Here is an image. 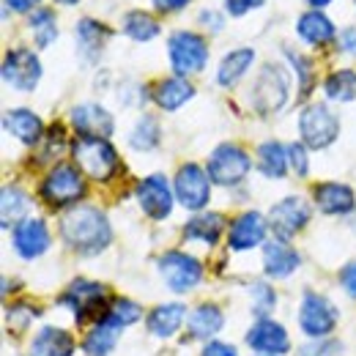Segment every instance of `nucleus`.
I'll list each match as a JSON object with an SVG mask.
<instances>
[{
	"instance_id": "f257e3e1",
	"label": "nucleus",
	"mask_w": 356,
	"mask_h": 356,
	"mask_svg": "<svg viewBox=\"0 0 356 356\" xmlns=\"http://www.w3.org/2000/svg\"><path fill=\"white\" fill-rule=\"evenodd\" d=\"M60 233L66 244L83 255H96L113 241L107 217L93 206H74L72 211H66L60 220Z\"/></svg>"
},
{
	"instance_id": "f03ea898",
	"label": "nucleus",
	"mask_w": 356,
	"mask_h": 356,
	"mask_svg": "<svg viewBox=\"0 0 356 356\" xmlns=\"http://www.w3.org/2000/svg\"><path fill=\"white\" fill-rule=\"evenodd\" d=\"M72 154L83 168V173H88L96 181H110L118 173V154L102 137H77L72 145Z\"/></svg>"
},
{
	"instance_id": "7ed1b4c3",
	"label": "nucleus",
	"mask_w": 356,
	"mask_h": 356,
	"mask_svg": "<svg viewBox=\"0 0 356 356\" xmlns=\"http://www.w3.org/2000/svg\"><path fill=\"white\" fill-rule=\"evenodd\" d=\"M66 307H72L77 323H90V321H102L104 312L110 307L107 302V288L102 282H90V280H74L69 285V291L60 299Z\"/></svg>"
},
{
	"instance_id": "20e7f679",
	"label": "nucleus",
	"mask_w": 356,
	"mask_h": 356,
	"mask_svg": "<svg viewBox=\"0 0 356 356\" xmlns=\"http://www.w3.org/2000/svg\"><path fill=\"white\" fill-rule=\"evenodd\" d=\"M299 132L307 148H326L337 140L340 134V121L326 104H310L299 115Z\"/></svg>"
},
{
	"instance_id": "39448f33",
	"label": "nucleus",
	"mask_w": 356,
	"mask_h": 356,
	"mask_svg": "<svg viewBox=\"0 0 356 356\" xmlns=\"http://www.w3.org/2000/svg\"><path fill=\"white\" fill-rule=\"evenodd\" d=\"M83 195H86V184H83L80 173L74 168H69V165H55L42 181V197L55 209L72 206Z\"/></svg>"
},
{
	"instance_id": "423d86ee",
	"label": "nucleus",
	"mask_w": 356,
	"mask_h": 356,
	"mask_svg": "<svg viewBox=\"0 0 356 356\" xmlns=\"http://www.w3.org/2000/svg\"><path fill=\"white\" fill-rule=\"evenodd\" d=\"M285 102H288V74L280 66L268 63L252 86V107L258 113L268 115V113L282 110Z\"/></svg>"
},
{
	"instance_id": "0eeeda50",
	"label": "nucleus",
	"mask_w": 356,
	"mask_h": 356,
	"mask_svg": "<svg viewBox=\"0 0 356 356\" xmlns=\"http://www.w3.org/2000/svg\"><path fill=\"white\" fill-rule=\"evenodd\" d=\"M252 162L247 156V151H241L238 145L225 143L217 151H211L209 156V178L220 186H233L250 173Z\"/></svg>"
},
{
	"instance_id": "6e6552de",
	"label": "nucleus",
	"mask_w": 356,
	"mask_h": 356,
	"mask_svg": "<svg viewBox=\"0 0 356 356\" xmlns=\"http://www.w3.org/2000/svg\"><path fill=\"white\" fill-rule=\"evenodd\" d=\"M170 63H173V72L186 77V74H195L206 66V58H209V47L206 42L197 36V33H189V31H178L170 36Z\"/></svg>"
},
{
	"instance_id": "1a4fd4ad",
	"label": "nucleus",
	"mask_w": 356,
	"mask_h": 356,
	"mask_svg": "<svg viewBox=\"0 0 356 356\" xmlns=\"http://www.w3.org/2000/svg\"><path fill=\"white\" fill-rule=\"evenodd\" d=\"M299 326L310 337H326L337 326V307L318 293H305L302 310H299Z\"/></svg>"
},
{
	"instance_id": "9d476101",
	"label": "nucleus",
	"mask_w": 356,
	"mask_h": 356,
	"mask_svg": "<svg viewBox=\"0 0 356 356\" xmlns=\"http://www.w3.org/2000/svg\"><path fill=\"white\" fill-rule=\"evenodd\" d=\"M159 271H162L168 288L176 291V293L192 291L203 280L200 261H195L192 255H184V252H168V255H162L159 258Z\"/></svg>"
},
{
	"instance_id": "9b49d317",
	"label": "nucleus",
	"mask_w": 356,
	"mask_h": 356,
	"mask_svg": "<svg viewBox=\"0 0 356 356\" xmlns=\"http://www.w3.org/2000/svg\"><path fill=\"white\" fill-rule=\"evenodd\" d=\"M42 77V63L31 49H11L3 60V80L19 90H33Z\"/></svg>"
},
{
	"instance_id": "f8f14e48",
	"label": "nucleus",
	"mask_w": 356,
	"mask_h": 356,
	"mask_svg": "<svg viewBox=\"0 0 356 356\" xmlns=\"http://www.w3.org/2000/svg\"><path fill=\"white\" fill-rule=\"evenodd\" d=\"M307 220H310V206L302 197H285L268 214V225H271V230L280 241L293 238L307 225Z\"/></svg>"
},
{
	"instance_id": "ddd939ff",
	"label": "nucleus",
	"mask_w": 356,
	"mask_h": 356,
	"mask_svg": "<svg viewBox=\"0 0 356 356\" xmlns=\"http://www.w3.org/2000/svg\"><path fill=\"white\" fill-rule=\"evenodd\" d=\"M176 197L189 211H200L211 197L209 173H203L197 165H184L176 176Z\"/></svg>"
},
{
	"instance_id": "4468645a",
	"label": "nucleus",
	"mask_w": 356,
	"mask_h": 356,
	"mask_svg": "<svg viewBox=\"0 0 356 356\" xmlns=\"http://www.w3.org/2000/svg\"><path fill=\"white\" fill-rule=\"evenodd\" d=\"M137 200L151 220H165L173 211V189L165 176H148L137 184Z\"/></svg>"
},
{
	"instance_id": "2eb2a0df",
	"label": "nucleus",
	"mask_w": 356,
	"mask_h": 356,
	"mask_svg": "<svg viewBox=\"0 0 356 356\" xmlns=\"http://www.w3.org/2000/svg\"><path fill=\"white\" fill-rule=\"evenodd\" d=\"M247 346L264 356H282L291 351V337L282 323H277L271 318H261L247 332Z\"/></svg>"
},
{
	"instance_id": "dca6fc26",
	"label": "nucleus",
	"mask_w": 356,
	"mask_h": 356,
	"mask_svg": "<svg viewBox=\"0 0 356 356\" xmlns=\"http://www.w3.org/2000/svg\"><path fill=\"white\" fill-rule=\"evenodd\" d=\"M266 220L258 214V211H244L241 217H236L233 225H230V250L236 252H244V250H252L258 244H264L266 238Z\"/></svg>"
},
{
	"instance_id": "f3484780",
	"label": "nucleus",
	"mask_w": 356,
	"mask_h": 356,
	"mask_svg": "<svg viewBox=\"0 0 356 356\" xmlns=\"http://www.w3.org/2000/svg\"><path fill=\"white\" fill-rule=\"evenodd\" d=\"M49 247V230L42 220H22L14 227V250L22 258H39Z\"/></svg>"
},
{
	"instance_id": "a211bd4d",
	"label": "nucleus",
	"mask_w": 356,
	"mask_h": 356,
	"mask_svg": "<svg viewBox=\"0 0 356 356\" xmlns=\"http://www.w3.org/2000/svg\"><path fill=\"white\" fill-rule=\"evenodd\" d=\"M72 124L83 137H102L113 134V115L102 104H80L72 110Z\"/></svg>"
},
{
	"instance_id": "6ab92c4d",
	"label": "nucleus",
	"mask_w": 356,
	"mask_h": 356,
	"mask_svg": "<svg viewBox=\"0 0 356 356\" xmlns=\"http://www.w3.org/2000/svg\"><path fill=\"white\" fill-rule=\"evenodd\" d=\"M312 195H315V206L323 214H351L356 206L354 189L346 184H318Z\"/></svg>"
},
{
	"instance_id": "aec40b11",
	"label": "nucleus",
	"mask_w": 356,
	"mask_h": 356,
	"mask_svg": "<svg viewBox=\"0 0 356 356\" xmlns=\"http://www.w3.org/2000/svg\"><path fill=\"white\" fill-rule=\"evenodd\" d=\"M74 354V340L69 332L44 326L36 340L31 343V356H72Z\"/></svg>"
},
{
	"instance_id": "412c9836",
	"label": "nucleus",
	"mask_w": 356,
	"mask_h": 356,
	"mask_svg": "<svg viewBox=\"0 0 356 356\" xmlns=\"http://www.w3.org/2000/svg\"><path fill=\"white\" fill-rule=\"evenodd\" d=\"M264 268H266L268 277L285 280L299 268V255L285 241H271L264 250Z\"/></svg>"
},
{
	"instance_id": "4be33fe9",
	"label": "nucleus",
	"mask_w": 356,
	"mask_h": 356,
	"mask_svg": "<svg viewBox=\"0 0 356 356\" xmlns=\"http://www.w3.org/2000/svg\"><path fill=\"white\" fill-rule=\"evenodd\" d=\"M3 121H6V129L25 145H36L42 140V118L31 110H11L6 113Z\"/></svg>"
},
{
	"instance_id": "5701e85b",
	"label": "nucleus",
	"mask_w": 356,
	"mask_h": 356,
	"mask_svg": "<svg viewBox=\"0 0 356 356\" xmlns=\"http://www.w3.org/2000/svg\"><path fill=\"white\" fill-rule=\"evenodd\" d=\"M186 326H189V334H192V337H197V340H211V337L225 326V315L217 305H200L197 310H192Z\"/></svg>"
},
{
	"instance_id": "b1692460",
	"label": "nucleus",
	"mask_w": 356,
	"mask_h": 356,
	"mask_svg": "<svg viewBox=\"0 0 356 356\" xmlns=\"http://www.w3.org/2000/svg\"><path fill=\"white\" fill-rule=\"evenodd\" d=\"M186 321V307L184 305H159L148 315V332L156 337H173L181 323Z\"/></svg>"
},
{
	"instance_id": "393cba45",
	"label": "nucleus",
	"mask_w": 356,
	"mask_h": 356,
	"mask_svg": "<svg viewBox=\"0 0 356 356\" xmlns=\"http://www.w3.org/2000/svg\"><path fill=\"white\" fill-rule=\"evenodd\" d=\"M299 36L310 44H329L334 39V25L329 22V17H323L321 11H307L299 17V25H296Z\"/></svg>"
},
{
	"instance_id": "a878e982",
	"label": "nucleus",
	"mask_w": 356,
	"mask_h": 356,
	"mask_svg": "<svg viewBox=\"0 0 356 356\" xmlns=\"http://www.w3.org/2000/svg\"><path fill=\"white\" fill-rule=\"evenodd\" d=\"M195 96V88L181 80V77H170V80H162L156 90H154V99L162 110H178L181 104H186L189 99Z\"/></svg>"
},
{
	"instance_id": "bb28decb",
	"label": "nucleus",
	"mask_w": 356,
	"mask_h": 356,
	"mask_svg": "<svg viewBox=\"0 0 356 356\" xmlns=\"http://www.w3.org/2000/svg\"><path fill=\"white\" fill-rule=\"evenodd\" d=\"M104 42H107V28L104 25H99L96 19H80V25H77V44H80V52H83V58L88 63H93L99 58Z\"/></svg>"
},
{
	"instance_id": "cd10ccee",
	"label": "nucleus",
	"mask_w": 356,
	"mask_h": 356,
	"mask_svg": "<svg viewBox=\"0 0 356 356\" xmlns=\"http://www.w3.org/2000/svg\"><path fill=\"white\" fill-rule=\"evenodd\" d=\"M252 60H255V52L252 49H233V52H227L222 58V63H220V72H217V80H220V86H233V83H238L241 77H244V72L252 66Z\"/></svg>"
},
{
	"instance_id": "c85d7f7f",
	"label": "nucleus",
	"mask_w": 356,
	"mask_h": 356,
	"mask_svg": "<svg viewBox=\"0 0 356 356\" xmlns=\"http://www.w3.org/2000/svg\"><path fill=\"white\" fill-rule=\"evenodd\" d=\"M118 334H121V329H115L113 323L99 321L88 334H86V340H83V351H86L88 356H107L113 348H115Z\"/></svg>"
},
{
	"instance_id": "c756f323",
	"label": "nucleus",
	"mask_w": 356,
	"mask_h": 356,
	"mask_svg": "<svg viewBox=\"0 0 356 356\" xmlns=\"http://www.w3.org/2000/svg\"><path fill=\"white\" fill-rule=\"evenodd\" d=\"M288 151L280 145V143H264L261 148H258V168H261V173L268 178H282L288 173Z\"/></svg>"
},
{
	"instance_id": "7c9ffc66",
	"label": "nucleus",
	"mask_w": 356,
	"mask_h": 356,
	"mask_svg": "<svg viewBox=\"0 0 356 356\" xmlns=\"http://www.w3.org/2000/svg\"><path fill=\"white\" fill-rule=\"evenodd\" d=\"M222 227H225V220L220 214H197L195 220L186 222L184 236H186V238H200V241H206V244H217Z\"/></svg>"
},
{
	"instance_id": "2f4dec72",
	"label": "nucleus",
	"mask_w": 356,
	"mask_h": 356,
	"mask_svg": "<svg viewBox=\"0 0 356 356\" xmlns=\"http://www.w3.org/2000/svg\"><path fill=\"white\" fill-rule=\"evenodd\" d=\"M124 33L134 42H151L159 36V22L145 11H129L124 17Z\"/></svg>"
},
{
	"instance_id": "473e14b6",
	"label": "nucleus",
	"mask_w": 356,
	"mask_h": 356,
	"mask_svg": "<svg viewBox=\"0 0 356 356\" xmlns=\"http://www.w3.org/2000/svg\"><path fill=\"white\" fill-rule=\"evenodd\" d=\"M140 318H143V307H140V305H134L132 299H113L102 321H104V323H113L115 329H121V332H124L127 326L137 323Z\"/></svg>"
},
{
	"instance_id": "72a5a7b5",
	"label": "nucleus",
	"mask_w": 356,
	"mask_h": 356,
	"mask_svg": "<svg viewBox=\"0 0 356 356\" xmlns=\"http://www.w3.org/2000/svg\"><path fill=\"white\" fill-rule=\"evenodd\" d=\"M0 206H3V227H11V222H17V220L25 217V211H28V197H25L22 189L6 186Z\"/></svg>"
},
{
	"instance_id": "f704fd0d",
	"label": "nucleus",
	"mask_w": 356,
	"mask_h": 356,
	"mask_svg": "<svg viewBox=\"0 0 356 356\" xmlns=\"http://www.w3.org/2000/svg\"><path fill=\"white\" fill-rule=\"evenodd\" d=\"M31 28H33V39L39 47L52 44L58 39V22L49 8H36V14L31 17Z\"/></svg>"
},
{
	"instance_id": "c9c22d12",
	"label": "nucleus",
	"mask_w": 356,
	"mask_h": 356,
	"mask_svg": "<svg viewBox=\"0 0 356 356\" xmlns=\"http://www.w3.org/2000/svg\"><path fill=\"white\" fill-rule=\"evenodd\" d=\"M326 96L334 102H351L356 96V74L354 72H334L326 80Z\"/></svg>"
},
{
	"instance_id": "e433bc0d",
	"label": "nucleus",
	"mask_w": 356,
	"mask_h": 356,
	"mask_svg": "<svg viewBox=\"0 0 356 356\" xmlns=\"http://www.w3.org/2000/svg\"><path fill=\"white\" fill-rule=\"evenodd\" d=\"M156 143H159V124H156V118L145 115V118L134 127L132 148H137V151H151V148H156Z\"/></svg>"
},
{
	"instance_id": "4c0bfd02",
	"label": "nucleus",
	"mask_w": 356,
	"mask_h": 356,
	"mask_svg": "<svg viewBox=\"0 0 356 356\" xmlns=\"http://www.w3.org/2000/svg\"><path fill=\"white\" fill-rule=\"evenodd\" d=\"M274 305H277L274 291L268 288L266 282H255L252 285V307H255V312H268Z\"/></svg>"
},
{
	"instance_id": "58836bf2",
	"label": "nucleus",
	"mask_w": 356,
	"mask_h": 356,
	"mask_svg": "<svg viewBox=\"0 0 356 356\" xmlns=\"http://www.w3.org/2000/svg\"><path fill=\"white\" fill-rule=\"evenodd\" d=\"M343 354V346L337 340H323V343H310L305 346L299 356H340Z\"/></svg>"
},
{
	"instance_id": "ea45409f",
	"label": "nucleus",
	"mask_w": 356,
	"mask_h": 356,
	"mask_svg": "<svg viewBox=\"0 0 356 356\" xmlns=\"http://www.w3.org/2000/svg\"><path fill=\"white\" fill-rule=\"evenodd\" d=\"M288 162H291V168H293L299 176H307L310 165H307V151H305V145L293 143V145L288 148Z\"/></svg>"
},
{
	"instance_id": "a19ab883",
	"label": "nucleus",
	"mask_w": 356,
	"mask_h": 356,
	"mask_svg": "<svg viewBox=\"0 0 356 356\" xmlns=\"http://www.w3.org/2000/svg\"><path fill=\"white\" fill-rule=\"evenodd\" d=\"M258 6H264V0H225L227 14H233V17H241V14H247Z\"/></svg>"
},
{
	"instance_id": "79ce46f5",
	"label": "nucleus",
	"mask_w": 356,
	"mask_h": 356,
	"mask_svg": "<svg viewBox=\"0 0 356 356\" xmlns=\"http://www.w3.org/2000/svg\"><path fill=\"white\" fill-rule=\"evenodd\" d=\"M340 285L348 291V296L356 299V261H351L348 266L340 271Z\"/></svg>"
},
{
	"instance_id": "37998d69",
	"label": "nucleus",
	"mask_w": 356,
	"mask_h": 356,
	"mask_svg": "<svg viewBox=\"0 0 356 356\" xmlns=\"http://www.w3.org/2000/svg\"><path fill=\"white\" fill-rule=\"evenodd\" d=\"M203 356H238L236 354V348L233 346H227V343H209L206 348H203Z\"/></svg>"
},
{
	"instance_id": "c03bdc74",
	"label": "nucleus",
	"mask_w": 356,
	"mask_h": 356,
	"mask_svg": "<svg viewBox=\"0 0 356 356\" xmlns=\"http://www.w3.org/2000/svg\"><path fill=\"white\" fill-rule=\"evenodd\" d=\"M33 315H36V310H31V307H14V310H8V321L17 318V329H22L31 323L28 318H33Z\"/></svg>"
},
{
	"instance_id": "a18cd8bd",
	"label": "nucleus",
	"mask_w": 356,
	"mask_h": 356,
	"mask_svg": "<svg viewBox=\"0 0 356 356\" xmlns=\"http://www.w3.org/2000/svg\"><path fill=\"white\" fill-rule=\"evenodd\" d=\"M340 47H343L348 55H354V58H356V28L343 31V36H340Z\"/></svg>"
},
{
	"instance_id": "49530a36",
	"label": "nucleus",
	"mask_w": 356,
	"mask_h": 356,
	"mask_svg": "<svg viewBox=\"0 0 356 356\" xmlns=\"http://www.w3.org/2000/svg\"><path fill=\"white\" fill-rule=\"evenodd\" d=\"M186 3H189V0H154V6H156L159 11H181Z\"/></svg>"
},
{
	"instance_id": "de8ad7c7",
	"label": "nucleus",
	"mask_w": 356,
	"mask_h": 356,
	"mask_svg": "<svg viewBox=\"0 0 356 356\" xmlns=\"http://www.w3.org/2000/svg\"><path fill=\"white\" fill-rule=\"evenodd\" d=\"M36 3L39 0H6V6L14 11H31V8H36Z\"/></svg>"
},
{
	"instance_id": "09e8293b",
	"label": "nucleus",
	"mask_w": 356,
	"mask_h": 356,
	"mask_svg": "<svg viewBox=\"0 0 356 356\" xmlns=\"http://www.w3.org/2000/svg\"><path fill=\"white\" fill-rule=\"evenodd\" d=\"M200 22H203V25H211L214 31H220V28H222V19H220L214 11H203V14H200Z\"/></svg>"
},
{
	"instance_id": "8fccbe9b",
	"label": "nucleus",
	"mask_w": 356,
	"mask_h": 356,
	"mask_svg": "<svg viewBox=\"0 0 356 356\" xmlns=\"http://www.w3.org/2000/svg\"><path fill=\"white\" fill-rule=\"evenodd\" d=\"M307 3H310V6H318V8H321V6H326V3H332V0H307Z\"/></svg>"
},
{
	"instance_id": "3c124183",
	"label": "nucleus",
	"mask_w": 356,
	"mask_h": 356,
	"mask_svg": "<svg viewBox=\"0 0 356 356\" xmlns=\"http://www.w3.org/2000/svg\"><path fill=\"white\" fill-rule=\"evenodd\" d=\"M58 3H63V6H72V3H80V0H58Z\"/></svg>"
}]
</instances>
